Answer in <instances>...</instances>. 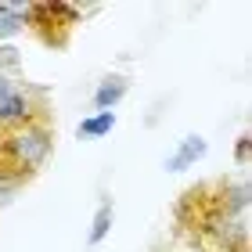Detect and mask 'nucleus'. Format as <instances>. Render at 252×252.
<instances>
[{
    "instance_id": "nucleus-6",
    "label": "nucleus",
    "mask_w": 252,
    "mask_h": 252,
    "mask_svg": "<svg viewBox=\"0 0 252 252\" xmlns=\"http://www.w3.org/2000/svg\"><path fill=\"white\" fill-rule=\"evenodd\" d=\"M126 90H130V79H126V76H105L101 87L94 90V108L97 112H112L126 97Z\"/></svg>"
},
{
    "instance_id": "nucleus-5",
    "label": "nucleus",
    "mask_w": 252,
    "mask_h": 252,
    "mask_svg": "<svg viewBox=\"0 0 252 252\" xmlns=\"http://www.w3.org/2000/svg\"><path fill=\"white\" fill-rule=\"evenodd\" d=\"M205 152H209V144H205V137H198V133H188L184 141H180V148L173 155H169V162H166V169L169 173H184V169H191L198 158H205Z\"/></svg>"
},
{
    "instance_id": "nucleus-2",
    "label": "nucleus",
    "mask_w": 252,
    "mask_h": 252,
    "mask_svg": "<svg viewBox=\"0 0 252 252\" xmlns=\"http://www.w3.org/2000/svg\"><path fill=\"white\" fill-rule=\"evenodd\" d=\"M51 152H54V116L47 97H43L22 126L0 133V177L18 188L29 184L40 173V166L51 158Z\"/></svg>"
},
{
    "instance_id": "nucleus-7",
    "label": "nucleus",
    "mask_w": 252,
    "mask_h": 252,
    "mask_svg": "<svg viewBox=\"0 0 252 252\" xmlns=\"http://www.w3.org/2000/svg\"><path fill=\"white\" fill-rule=\"evenodd\" d=\"M26 29V4H0V40H11Z\"/></svg>"
},
{
    "instance_id": "nucleus-4",
    "label": "nucleus",
    "mask_w": 252,
    "mask_h": 252,
    "mask_svg": "<svg viewBox=\"0 0 252 252\" xmlns=\"http://www.w3.org/2000/svg\"><path fill=\"white\" fill-rule=\"evenodd\" d=\"M43 97H47V94H36V101H32L29 90H18L7 76H0V133L22 126L32 112H36V105H40Z\"/></svg>"
},
{
    "instance_id": "nucleus-11",
    "label": "nucleus",
    "mask_w": 252,
    "mask_h": 252,
    "mask_svg": "<svg viewBox=\"0 0 252 252\" xmlns=\"http://www.w3.org/2000/svg\"><path fill=\"white\" fill-rule=\"evenodd\" d=\"M18 191H22L18 184H11V180H4V177H0V209H4V205H11V198H15Z\"/></svg>"
},
{
    "instance_id": "nucleus-9",
    "label": "nucleus",
    "mask_w": 252,
    "mask_h": 252,
    "mask_svg": "<svg viewBox=\"0 0 252 252\" xmlns=\"http://www.w3.org/2000/svg\"><path fill=\"white\" fill-rule=\"evenodd\" d=\"M112 216H116V213H112V202H101V205H97V213H94V227H90V238H87L90 245H101V242L108 238V231H112Z\"/></svg>"
},
{
    "instance_id": "nucleus-3",
    "label": "nucleus",
    "mask_w": 252,
    "mask_h": 252,
    "mask_svg": "<svg viewBox=\"0 0 252 252\" xmlns=\"http://www.w3.org/2000/svg\"><path fill=\"white\" fill-rule=\"evenodd\" d=\"M79 11L76 4H26V29L40 40V47L47 51H65L72 43V32L79 26Z\"/></svg>"
},
{
    "instance_id": "nucleus-10",
    "label": "nucleus",
    "mask_w": 252,
    "mask_h": 252,
    "mask_svg": "<svg viewBox=\"0 0 252 252\" xmlns=\"http://www.w3.org/2000/svg\"><path fill=\"white\" fill-rule=\"evenodd\" d=\"M18 68H22L18 51L15 47H0V76H4V72H18Z\"/></svg>"
},
{
    "instance_id": "nucleus-1",
    "label": "nucleus",
    "mask_w": 252,
    "mask_h": 252,
    "mask_svg": "<svg viewBox=\"0 0 252 252\" xmlns=\"http://www.w3.org/2000/svg\"><path fill=\"white\" fill-rule=\"evenodd\" d=\"M249 180L213 177L191 184L173 202L177 234L191 252H252L249 231Z\"/></svg>"
},
{
    "instance_id": "nucleus-12",
    "label": "nucleus",
    "mask_w": 252,
    "mask_h": 252,
    "mask_svg": "<svg viewBox=\"0 0 252 252\" xmlns=\"http://www.w3.org/2000/svg\"><path fill=\"white\" fill-rule=\"evenodd\" d=\"M234 158H238V166H249V133H242V137H238Z\"/></svg>"
},
{
    "instance_id": "nucleus-8",
    "label": "nucleus",
    "mask_w": 252,
    "mask_h": 252,
    "mask_svg": "<svg viewBox=\"0 0 252 252\" xmlns=\"http://www.w3.org/2000/svg\"><path fill=\"white\" fill-rule=\"evenodd\" d=\"M112 126H116V112H97V116L79 123L76 133L79 137H105V133H112Z\"/></svg>"
}]
</instances>
